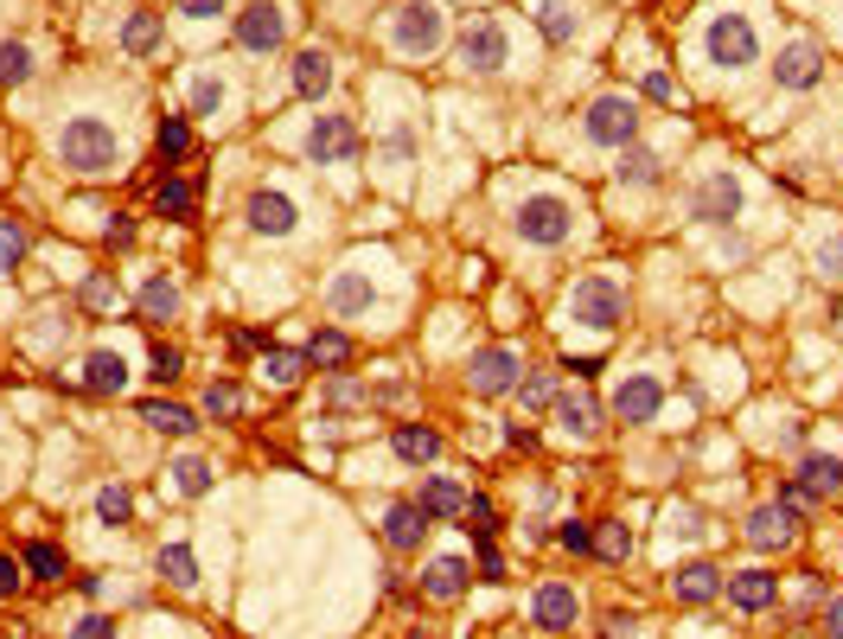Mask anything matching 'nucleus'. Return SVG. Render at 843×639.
Returning <instances> with one entry per match:
<instances>
[{
  "instance_id": "nucleus-1",
  "label": "nucleus",
  "mask_w": 843,
  "mask_h": 639,
  "mask_svg": "<svg viewBox=\"0 0 843 639\" xmlns=\"http://www.w3.org/2000/svg\"><path fill=\"white\" fill-rule=\"evenodd\" d=\"M58 160L83 179L116 173L122 167V128L109 122V116H71V122L58 128Z\"/></svg>"
},
{
  "instance_id": "nucleus-2",
  "label": "nucleus",
  "mask_w": 843,
  "mask_h": 639,
  "mask_svg": "<svg viewBox=\"0 0 843 639\" xmlns=\"http://www.w3.org/2000/svg\"><path fill=\"white\" fill-rule=\"evenodd\" d=\"M511 230H518V243H531V250H556V243H569V230H575V211H569V199H556V192H531V199L518 204Z\"/></svg>"
},
{
  "instance_id": "nucleus-3",
  "label": "nucleus",
  "mask_w": 843,
  "mask_h": 639,
  "mask_svg": "<svg viewBox=\"0 0 843 639\" xmlns=\"http://www.w3.org/2000/svg\"><path fill=\"white\" fill-rule=\"evenodd\" d=\"M569 320H582L588 332H613L626 320V288L613 276H582L569 288Z\"/></svg>"
},
{
  "instance_id": "nucleus-4",
  "label": "nucleus",
  "mask_w": 843,
  "mask_h": 639,
  "mask_svg": "<svg viewBox=\"0 0 843 639\" xmlns=\"http://www.w3.org/2000/svg\"><path fill=\"white\" fill-rule=\"evenodd\" d=\"M390 39L403 58H429L441 39H448V20H441V7L434 0H403L397 7V20H390Z\"/></svg>"
},
{
  "instance_id": "nucleus-5",
  "label": "nucleus",
  "mask_w": 843,
  "mask_h": 639,
  "mask_svg": "<svg viewBox=\"0 0 843 639\" xmlns=\"http://www.w3.org/2000/svg\"><path fill=\"white\" fill-rule=\"evenodd\" d=\"M703 51H710V64H722V71H741V64H754L761 32H754L747 13H715L710 32H703Z\"/></svg>"
},
{
  "instance_id": "nucleus-6",
  "label": "nucleus",
  "mask_w": 843,
  "mask_h": 639,
  "mask_svg": "<svg viewBox=\"0 0 843 639\" xmlns=\"http://www.w3.org/2000/svg\"><path fill=\"white\" fill-rule=\"evenodd\" d=\"M460 71H473V77H499L511 64V32L505 20H473L466 32H460Z\"/></svg>"
},
{
  "instance_id": "nucleus-7",
  "label": "nucleus",
  "mask_w": 843,
  "mask_h": 639,
  "mask_svg": "<svg viewBox=\"0 0 843 639\" xmlns=\"http://www.w3.org/2000/svg\"><path fill=\"white\" fill-rule=\"evenodd\" d=\"M582 134L594 148H626V141H639V102L633 97H594L582 116Z\"/></svg>"
},
{
  "instance_id": "nucleus-8",
  "label": "nucleus",
  "mask_w": 843,
  "mask_h": 639,
  "mask_svg": "<svg viewBox=\"0 0 843 639\" xmlns=\"http://www.w3.org/2000/svg\"><path fill=\"white\" fill-rule=\"evenodd\" d=\"M741 211V179L729 167H715V173L696 179V192H690V218L696 224H729Z\"/></svg>"
},
{
  "instance_id": "nucleus-9",
  "label": "nucleus",
  "mask_w": 843,
  "mask_h": 639,
  "mask_svg": "<svg viewBox=\"0 0 843 639\" xmlns=\"http://www.w3.org/2000/svg\"><path fill=\"white\" fill-rule=\"evenodd\" d=\"M281 39H288V13H281V7L255 0V7L237 13V46H243V51H275Z\"/></svg>"
},
{
  "instance_id": "nucleus-10",
  "label": "nucleus",
  "mask_w": 843,
  "mask_h": 639,
  "mask_svg": "<svg viewBox=\"0 0 843 639\" xmlns=\"http://www.w3.org/2000/svg\"><path fill=\"white\" fill-rule=\"evenodd\" d=\"M817 77H824V51H817L812 39L780 46V58H773V83H780V90H812Z\"/></svg>"
},
{
  "instance_id": "nucleus-11",
  "label": "nucleus",
  "mask_w": 843,
  "mask_h": 639,
  "mask_svg": "<svg viewBox=\"0 0 843 639\" xmlns=\"http://www.w3.org/2000/svg\"><path fill=\"white\" fill-rule=\"evenodd\" d=\"M307 153H313L320 167H332V160H352V153H358L352 116H320V122L307 128Z\"/></svg>"
},
{
  "instance_id": "nucleus-12",
  "label": "nucleus",
  "mask_w": 843,
  "mask_h": 639,
  "mask_svg": "<svg viewBox=\"0 0 843 639\" xmlns=\"http://www.w3.org/2000/svg\"><path fill=\"white\" fill-rule=\"evenodd\" d=\"M466 378H473L480 397H505L511 383H518V352H511V346H485V352H473Z\"/></svg>"
},
{
  "instance_id": "nucleus-13",
  "label": "nucleus",
  "mask_w": 843,
  "mask_h": 639,
  "mask_svg": "<svg viewBox=\"0 0 843 639\" xmlns=\"http://www.w3.org/2000/svg\"><path fill=\"white\" fill-rule=\"evenodd\" d=\"M575 608H582V601H575V588H569V582H543V588L531 595V620L543 627V633L575 627Z\"/></svg>"
},
{
  "instance_id": "nucleus-14",
  "label": "nucleus",
  "mask_w": 843,
  "mask_h": 639,
  "mask_svg": "<svg viewBox=\"0 0 843 639\" xmlns=\"http://www.w3.org/2000/svg\"><path fill=\"white\" fill-rule=\"evenodd\" d=\"M664 409V383L659 378H626L620 390H613V416L620 422H652Z\"/></svg>"
},
{
  "instance_id": "nucleus-15",
  "label": "nucleus",
  "mask_w": 843,
  "mask_h": 639,
  "mask_svg": "<svg viewBox=\"0 0 843 639\" xmlns=\"http://www.w3.org/2000/svg\"><path fill=\"white\" fill-rule=\"evenodd\" d=\"M327 313L332 320H358V313H371V276L364 269H339L327 288Z\"/></svg>"
},
{
  "instance_id": "nucleus-16",
  "label": "nucleus",
  "mask_w": 843,
  "mask_h": 639,
  "mask_svg": "<svg viewBox=\"0 0 843 639\" xmlns=\"http://www.w3.org/2000/svg\"><path fill=\"white\" fill-rule=\"evenodd\" d=\"M294 218H301V211H294V199H288V192H269V186H262V192H250V230H255V237H288V230H294Z\"/></svg>"
},
{
  "instance_id": "nucleus-17",
  "label": "nucleus",
  "mask_w": 843,
  "mask_h": 639,
  "mask_svg": "<svg viewBox=\"0 0 843 639\" xmlns=\"http://www.w3.org/2000/svg\"><path fill=\"white\" fill-rule=\"evenodd\" d=\"M722 582H729V576H722L715 562H684V569L671 576V595H678L684 608H703V601H715V595H722Z\"/></svg>"
},
{
  "instance_id": "nucleus-18",
  "label": "nucleus",
  "mask_w": 843,
  "mask_h": 639,
  "mask_svg": "<svg viewBox=\"0 0 843 639\" xmlns=\"http://www.w3.org/2000/svg\"><path fill=\"white\" fill-rule=\"evenodd\" d=\"M729 601H735L741 613H761V608H773L780 601V576H766V569H741V576H729Z\"/></svg>"
},
{
  "instance_id": "nucleus-19",
  "label": "nucleus",
  "mask_w": 843,
  "mask_h": 639,
  "mask_svg": "<svg viewBox=\"0 0 843 639\" xmlns=\"http://www.w3.org/2000/svg\"><path fill=\"white\" fill-rule=\"evenodd\" d=\"M466 582H473V569H466L460 557H434L429 576H422V595H434V601H460Z\"/></svg>"
},
{
  "instance_id": "nucleus-20",
  "label": "nucleus",
  "mask_w": 843,
  "mask_h": 639,
  "mask_svg": "<svg viewBox=\"0 0 843 639\" xmlns=\"http://www.w3.org/2000/svg\"><path fill=\"white\" fill-rule=\"evenodd\" d=\"M294 90H301L307 102H320L332 90V51H320V46H307L301 58H294Z\"/></svg>"
},
{
  "instance_id": "nucleus-21",
  "label": "nucleus",
  "mask_w": 843,
  "mask_h": 639,
  "mask_svg": "<svg viewBox=\"0 0 843 639\" xmlns=\"http://www.w3.org/2000/svg\"><path fill=\"white\" fill-rule=\"evenodd\" d=\"M799 486H805L812 499H837L843 492V460L837 455H805L799 460Z\"/></svg>"
},
{
  "instance_id": "nucleus-22",
  "label": "nucleus",
  "mask_w": 843,
  "mask_h": 639,
  "mask_svg": "<svg viewBox=\"0 0 843 639\" xmlns=\"http://www.w3.org/2000/svg\"><path fill=\"white\" fill-rule=\"evenodd\" d=\"M613 173H620V186H659V179H664V160H659L652 148L626 141V148H620V167H613Z\"/></svg>"
},
{
  "instance_id": "nucleus-23",
  "label": "nucleus",
  "mask_w": 843,
  "mask_h": 639,
  "mask_svg": "<svg viewBox=\"0 0 843 639\" xmlns=\"http://www.w3.org/2000/svg\"><path fill=\"white\" fill-rule=\"evenodd\" d=\"M556 422L569 435H594V429H601V403H594L588 390H562V397H556Z\"/></svg>"
},
{
  "instance_id": "nucleus-24",
  "label": "nucleus",
  "mask_w": 843,
  "mask_h": 639,
  "mask_svg": "<svg viewBox=\"0 0 843 639\" xmlns=\"http://www.w3.org/2000/svg\"><path fill=\"white\" fill-rule=\"evenodd\" d=\"M390 448H397V460H409V467H429V460L441 455V435L422 429V422H403V429L390 435Z\"/></svg>"
},
{
  "instance_id": "nucleus-25",
  "label": "nucleus",
  "mask_w": 843,
  "mask_h": 639,
  "mask_svg": "<svg viewBox=\"0 0 843 639\" xmlns=\"http://www.w3.org/2000/svg\"><path fill=\"white\" fill-rule=\"evenodd\" d=\"M141 422H148L153 435H192V429H199V416H192L185 403H160V397L141 403Z\"/></svg>"
},
{
  "instance_id": "nucleus-26",
  "label": "nucleus",
  "mask_w": 843,
  "mask_h": 639,
  "mask_svg": "<svg viewBox=\"0 0 843 639\" xmlns=\"http://www.w3.org/2000/svg\"><path fill=\"white\" fill-rule=\"evenodd\" d=\"M83 383L90 390H102V397H116L128 383V358L122 352H90V365H83Z\"/></svg>"
},
{
  "instance_id": "nucleus-27",
  "label": "nucleus",
  "mask_w": 843,
  "mask_h": 639,
  "mask_svg": "<svg viewBox=\"0 0 843 639\" xmlns=\"http://www.w3.org/2000/svg\"><path fill=\"white\" fill-rule=\"evenodd\" d=\"M422 531H429L422 506H397L390 518H383V537H390V550H415V543H422Z\"/></svg>"
},
{
  "instance_id": "nucleus-28",
  "label": "nucleus",
  "mask_w": 843,
  "mask_h": 639,
  "mask_svg": "<svg viewBox=\"0 0 843 639\" xmlns=\"http://www.w3.org/2000/svg\"><path fill=\"white\" fill-rule=\"evenodd\" d=\"M160 576L173 588H199V557H192V543H160Z\"/></svg>"
},
{
  "instance_id": "nucleus-29",
  "label": "nucleus",
  "mask_w": 843,
  "mask_h": 639,
  "mask_svg": "<svg viewBox=\"0 0 843 639\" xmlns=\"http://www.w3.org/2000/svg\"><path fill=\"white\" fill-rule=\"evenodd\" d=\"M160 39H167L160 13H128V26H122V51H128V58H148Z\"/></svg>"
},
{
  "instance_id": "nucleus-30",
  "label": "nucleus",
  "mask_w": 843,
  "mask_h": 639,
  "mask_svg": "<svg viewBox=\"0 0 843 639\" xmlns=\"http://www.w3.org/2000/svg\"><path fill=\"white\" fill-rule=\"evenodd\" d=\"M415 506H422V518H460V511H466V492H460L454 480H429Z\"/></svg>"
},
{
  "instance_id": "nucleus-31",
  "label": "nucleus",
  "mask_w": 843,
  "mask_h": 639,
  "mask_svg": "<svg viewBox=\"0 0 843 639\" xmlns=\"http://www.w3.org/2000/svg\"><path fill=\"white\" fill-rule=\"evenodd\" d=\"M345 358H352V339H345L339 327H320L313 339H307V365H327V371H339Z\"/></svg>"
},
{
  "instance_id": "nucleus-32",
  "label": "nucleus",
  "mask_w": 843,
  "mask_h": 639,
  "mask_svg": "<svg viewBox=\"0 0 843 639\" xmlns=\"http://www.w3.org/2000/svg\"><path fill=\"white\" fill-rule=\"evenodd\" d=\"M792 537V518L780 506H761L754 518H747V543H761V550H773V543H786Z\"/></svg>"
},
{
  "instance_id": "nucleus-33",
  "label": "nucleus",
  "mask_w": 843,
  "mask_h": 639,
  "mask_svg": "<svg viewBox=\"0 0 843 639\" xmlns=\"http://www.w3.org/2000/svg\"><path fill=\"white\" fill-rule=\"evenodd\" d=\"M141 313H148V320H173L179 313V281L153 276L148 288H141Z\"/></svg>"
},
{
  "instance_id": "nucleus-34",
  "label": "nucleus",
  "mask_w": 843,
  "mask_h": 639,
  "mask_svg": "<svg viewBox=\"0 0 843 639\" xmlns=\"http://www.w3.org/2000/svg\"><path fill=\"white\" fill-rule=\"evenodd\" d=\"M536 32H543L550 46H569V39H575V13H569L562 0H543V7H536Z\"/></svg>"
},
{
  "instance_id": "nucleus-35",
  "label": "nucleus",
  "mask_w": 843,
  "mask_h": 639,
  "mask_svg": "<svg viewBox=\"0 0 843 639\" xmlns=\"http://www.w3.org/2000/svg\"><path fill=\"white\" fill-rule=\"evenodd\" d=\"M192 204H199L192 179H160V192H153V211H160V218H185Z\"/></svg>"
},
{
  "instance_id": "nucleus-36",
  "label": "nucleus",
  "mask_w": 843,
  "mask_h": 639,
  "mask_svg": "<svg viewBox=\"0 0 843 639\" xmlns=\"http://www.w3.org/2000/svg\"><path fill=\"white\" fill-rule=\"evenodd\" d=\"M262 378L281 383V390H294L307 378V352H262Z\"/></svg>"
},
{
  "instance_id": "nucleus-37",
  "label": "nucleus",
  "mask_w": 843,
  "mask_h": 639,
  "mask_svg": "<svg viewBox=\"0 0 843 639\" xmlns=\"http://www.w3.org/2000/svg\"><path fill=\"white\" fill-rule=\"evenodd\" d=\"M173 486H179V492H185V499H204V492H211V467H204L199 455L173 460Z\"/></svg>"
},
{
  "instance_id": "nucleus-38",
  "label": "nucleus",
  "mask_w": 843,
  "mask_h": 639,
  "mask_svg": "<svg viewBox=\"0 0 843 639\" xmlns=\"http://www.w3.org/2000/svg\"><path fill=\"white\" fill-rule=\"evenodd\" d=\"M97 518L102 525H128V518H134V492H128V486H102L97 492Z\"/></svg>"
},
{
  "instance_id": "nucleus-39",
  "label": "nucleus",
  "mask_w": 843,
  "mask_h": 639,
  "mask_svg": "<svg viewBox=\"0 0 843 639\" xmlns=\"http://www.w3.org/2000/svg\"><path fill=\"white\" fill-rule=\"evenodd\" d=\"M32 77V46L26 39H7L0 46V83H26Z\"/></svg>"
},
{
  "instance_id": "nucleus-40",
  "label": "nucleus",
  "mask_w": 843,
  "mask_h": 639,
  "mask_svg": "<svg viewBox=\"0 0 843 639\" xmlns=\"http://www.w3.org/2000/svg\"><path fill=\"white\" fill-rule=\"evenodd\" d=\"M26 569H32L39 582H58V576H64V557H58V543H26Z\"/></svg>"
},
{
  "instance_id": "nucleus-41",
  "label": "nucleus",
  "mask_w": 843,
  "mask_h": 639,
  "mask_svg": "<svg viewBox=\"0 0 843 639\" xmlns=\"http://www.w3.org/2000/svg\"><path fill=\"white\" fill-rule=\"evenodd\" d=\"M594 550L608 562H626L633 557V531H626V525H601V531H594Z\"/></svg>"
},
{
  "instance_id": "nucleus-42",
  "label": "nucleus",
  "mask_w": 843,
  "mask_h": 639,
  "mask_svg": "<svg viewBox=\"0 0 843 639\" xmlns=\"http://www.w3.org/2000/svg\"><path fill=\"white\" fill-rule=\"evenodd\" d=\"M153 141H160V153H167V160H179V153L192 148V122H185V116H167Z\"/></svg>"
},
{
  "instance_id": "nucleus-43",
  "label": "nucleus",
  "mask_w": 843,
  "mask_h": 639,
  "mask_svg": "<svg viewBox=\"0 0 843 639\" xmlns=\"http://www.w3.org/2000/svg\"><path fill=\"white\" fill-rule=\"evenodd\" d=\"M116 301H122V288H116V276H109V269H97V276L83 281V307H97V313H109Z\"/></svg>"
},
{
  "instance_id": "nucleus-44",
  "label": "nucleus",
  "mask_w": 843,
  "mask_h": 639,
  "mask_svg": "<svg viewBox=\"0 0 843 639\" xmlns=\"http://www.w3.org/2000/svg\"><path fill=\"white\" fill-rule=\"evenodd\" d=\"M218 109H224V83L218 77H199L192 83V116H218Z\"/></svg>"
},
{
  "instance_id": "nucleus-45",
  "label": "nucleus",
  "mask_w": 843,
  "mask_h": 639,
  "mask_svg": "<svg viewBox=\"0 0 843 639\" xmlns=\"http://www.w3.org/2000/svg\"><path fill=\"white\" fill-rule=\"evenodd\" d=\"M237 409H243V390L237 383H211L204 390V416H237Z\"/></svg>"
},
{
  "instance_id": "nucleus-46",
  "label": "nucleus",
  "mask_w": 843,
  "mask_h": 639,
  "mask_svg": "<svg viewBox=\"0 0 843 639\" xmlns=\"http://www.w3.org/2000/svg\"><path fill=\"white\" fill-rule=\"evenodd\" d=\"M20 256H26V230L13 224V218H0V276H7Z\"/></svg>"
},
{
  "instance_id": "nucleus-47",
  "label": "nucleus",
  "mask_w": 843,
  "mask_h": 639,
  "mask_svg": "<svg viewBox=\"0 0 843 639\" xmlns=\"http://www.w3.org/2000/svg\"><path fill=\"white\" fill-rule=\"evenodd\" d=\"M511 390L524 397V409H550V403H556V390H550V378H531V371H524V378L511 383Z\"/></svg>"
},
{
  "instance_id": "nucleus-48",
  "label": "nucleus",
  "mask_w": 843,
  "mask_h": 639,
  "mask_svg": "<svg viewBox=\"0 0 843 639\" xmlns=\"http://www.w3.org/2000/svg\"><path fill=\"white\" fill-rule=\"evenodd\" d=\"M179 371H185V352H179V346H167V339H160V346H153V378L167 383V378H179Z\"/></svg>"
},
{
  "instance_id": "nucleus-49",
  "label": "nucleus",
  "mask_w": 843,
  "mask_h": 639,
  "mask_svg": "<svg viewBox=\"0 0 843 639\" xmlns=\"http://www.w3.org/2000/svg\"><path fill=\"white\" fill-rule=\"evenodd\" d=\"M556 543H562V550H575V557H582V550H594V531H588L582 518H569V525L556 531Z\"/></svg>"
},
{
  "instance_id": "nucleus-50",
  "label": "nucleus",
  "mask_w": 843,
  "mask_h": 639,
  "mask_svg": "<svg viewBox=\"0 0 843 639\" xmlns=\"http://www.w3.org/2000/svg\"><path fill=\"white\" fill-rule=\"evenodd\" d=\"M185 20H218V13H230V0H173Z\"/></svg>"
},
{
  "instance_id": "nucleus-51",
  "label": "nucleus",
  "mask_w": 843,
  "mask_h": 639,
  "mask_svg": "<svg viewBox=\"0 0 843 639\" xmlns=\"http://www.w3.org/2000/svg\"><path fill=\"white\" fill-rule=\"evenodd\" d=\"M780 511H786V518H799V511H812V492H805L799 480H786V486H780Z\"/></svg>"
},
{
  "instance_id": "nucleus-52",
  "label": "nucleus",
  "mask_w": 843,
  "mask_h": 639,
  "mask_svg": "<svg viewBox=\"0 0 843 639\" xmlns=\"http://www.w3.org/2000/svg\"><path fill=\"white\" fill-rule=\"evenodd\" d=\"M817 276H843V237L817 243Z\"/></svg>"
},
{
  "instance_id": "nucleus-53",
  "label": "nucleus",
  "mask_w": 843,
  "mask_h": 639,
  "mask_svg": "<svg viewBox=\"0 0 843 639\" xmlns=\"http://www.w3.org/2000/svg\"><path fill=\"white\" fill-rule=\"evenodd\" d=\"M71 639H116V620H102V613H83Z\"/></svg>"
},
{
  "instance_id": "nucleus-54",
  "label": "nucleus",
  "mask_w": 843,
  "mask_h": 639,
  "mask_svg": "<svg viewBox=\"0 0 843 639\" xmlns=\"http://www.w3.org/2000/svg\"><path fill=\"white\" fill-rule=\"evenodd\" d=\"M505 441H511V448H524V455H531V448H536V429H531V422H505Z\"/></svg>"
},
{
  "instance_id": "nucleus-55",
  "label": "nucleus",
  "mask_w": 843,
  "mask_h": 639,
  "mask_svg": "<svg viewBox=\"0 0 843 639\" xmlns=\"http://www.w3.org/2000/svg\"><path fill=\"white\" fill-rule=\"evenodd\" d=\"M13 588H20V562H13V557H0V601H7Z\"/></svg>"
},
{
  "instance_id": "nucleus-56",
  "label": "nucleus",
  "mask_w": 843,
  "mask_h": 639,
  "mask_svg": "<svg viewBox=\"0 0 843 639\" xmlns=\"http://www.w3.org/2000/svg\"><path fill=\"white\" fill-rule=\"evenodd\" d=\"M327 403H339V409H345V403H358V383H352V378H339V383L327 390Z\"/></svg>"
},
{
  "instance_id": "nucleus-57",
  "label": "nucleus",
  "mask_w": 843,
  "mask_h": 639,
  "mask_svg": "<svg viewBox=\"0 0 843 639\" xmlns=\"http://www.w3.org/2000/svg\"><path fill=\"white\" fill-rule=\"evenodd\" d=\"M645 97H652V102H671V77L652 71V77H645Z\"/></svg>"
},
{
  "instance_id": "nucleus-58",
  "label": "nucleus",
  "mask_w": 843,
  "mask_h": 639,
  "mask_svg": "<svg viewBox=\"0 0 843 639\" xmlns=\"http://www.w3.org/2000/svg\"><path fill=\"white\" fill-rule=\"evenodd\" d=\"M824 627H831V639H843V601H831V620Z\"/></svg>"
},
{
  "instance_id": "nucleus-59",
  "label": "nucleus",
  "mask_w": 843,
  "mask_h": 639,
  "mask_svg": "<svg viewBox=\"0 0 843 639\" xmlns=\"http://www.w3.org/2000/svg\"><path fill=\"white\" fill-rule=\"evenodd\" d=\"M831 320H837V332H843V294H837V307H831Z\"/></svg>"
}]
</instances>
